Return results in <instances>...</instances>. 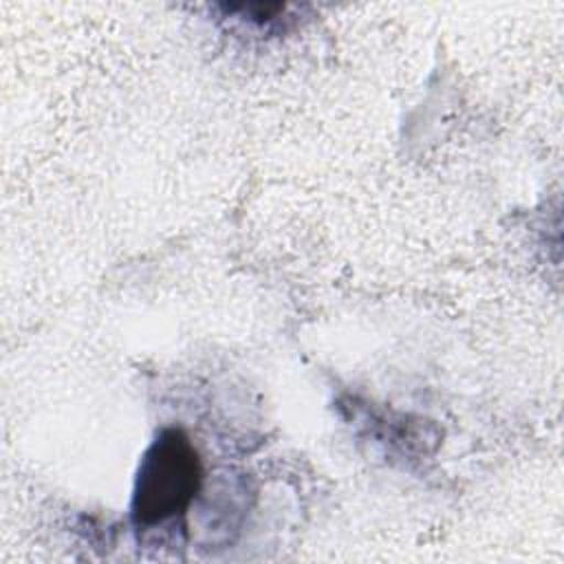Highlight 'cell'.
<instances>
[{
    "instance_id": "obj_1",
    "label": "cell",
    "mask_w": 564,
    "mask_h": 564,
    "mask_svg": "<svg viewBox=\"0 0 564 564\" xmlns=\"http://www.w3.org/2000/svg\"><path fill=\"white\" fill-rule=\"evenodd\" d=\"M200 485V460L181 430H165L141 458L132 518L137 527H156L181 516Z\"/></svg>"
}]
</instances>
